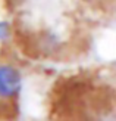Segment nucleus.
Instances as JSON below:
<instances>
[{"instance_id":"nucleus-1","label":"nucleus","mask_w":116,"mask_h":121,"mask_svg":"<svg viewBox=\"0 0 116 121\" xmlns=\"http://www.w3.org/2000/svg\"><path fill=\"white\" fill-rule=\"evenodd\" d=\"M22 90V74L10 64H0V99H15Z\"/></svg>"},{"instance_id":"nucleus-2","label":"nucleus","mask_w":116,"mask_h":121,"mask_svg":"<svg viewBox=\"0 0 116 121\" xmlns=\"http://www.w3.org/2000/svg\"><path fill=\"white\" fill-rule=\"evenodd\" d=\"M10 24L8 21H0V41H4L10 37Z\"/></svg>"},{"instance_id":"nucleus-3","label":"nucleus","mask_w":116,"mask_h":121,"mask_svg":"<svg viewBox=\"0 0 116 121\" xmlns=\"http://www.w3.org/2000/svg\"><path fill=\"white\" fill-rule=\"evenodd\" d=\"M84 2L91 4V6H103V4L112 3V2H115V0H84Z\"/></svg>"}]
</instances>
